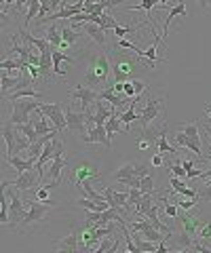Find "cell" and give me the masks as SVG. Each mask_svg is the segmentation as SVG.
I'll list each match as a JSON object with an SVG mask.
<instances>
[{
	"mask_svg": "<svg viewBox=\"0 0 211 253\" xmlns=\"http://www.w3.org/2000/svg\"><path fill=\"white\" fill-rule=\"evenodd\" d=\"M21 97H34V99H41L42 97V93L41 91H36L34 86H26V89H19V91H15V93H9V97L6 99H21Z\"/></svg>",
	"mask_w": 211,
	"mask_h": 253,
	"instance_id": "d6a6232c",
	"label": "cell"
},
{
	"mask_svg": "<svg viewBox=\"0 0 211 253\" xmlns=\"http://www.w3.org/2000/svg\"><path fill=\"white\" fill-rule=\"evenodd\" d=\"M173 17H186V4H184V0H177V2L169 9L167 19H165V26H163V32H161V36H167V34H169V23L173 21Z\"/></svg>",
	"mask_w": 211,
	"mask_h": 253,
	"instance_id": "7402d4cb",
	"label": "cell"
},
{
	"mask_svg": "<svg viewBox=\"0 0 211 253\" xmlns=\"http://www.w3.org/2000/svg\"><path fill=\"white\" fill-rule=\"evenodd\" d=\"M83 232H78L76 224H72V228H70V234L66 236V239H61L55 243V249L57 251H68V253H76V251H83Z\"/></svg>",
	"mask_w": 211,
	"mask_h": 253,
	"instance_id": "7c38bea8",
	"label": "cell"
},
{
	"mask_svg": "<svg viewBox=\"0 0 211 253\" xmlns=\"http://www.w3.org/2000/svg\"><path fill=\"white\" fill-rule=\"evenodd\" d=\"M179 126V129H182L184 133H186V135H188V137H192V139H199L201 141V131H199V123H188V125H186V123H182V125H177Z\"/></svg>",
	"mask_w": 211,
	"mask_h": 253,
	"instance_id": "e575fe53",
	"label": "cell"
},
{
	"mask_svg": "<svg viewBox=\"0 0 211 253\" xmlns=\"http://www.w3.org/2000/svg\"><path fill=\"white\" fill-rule=\"evenodd\" d=\"M112 72H114V81H121V83H127V78L129 76H133V72L137 68H142L139 66V61H137V55H127L125 51H121V46H116L114 53H112Z\"/></svg>",
	"mask_w": 211,
	"mask_h": 253,
	"instance_id": "7a4b0ae2",
	"label": "cell"
},
{
	"mask_svg": "<svg viewBox=\"0 0 211 253\" xmlns=\"http://www.w3.org/2000/svg\"><path fill=\"white\" fill-rule=\"evenodd\" d=\"M34 169H28V171H23V173H17V179L4 181V186H11L15 190H19V192H28V190L36 188L38 184H41V173L34 171Z\"/></svg>",
	"mask_w": 211,
	"mask_h": 253,
	"instance_id": "9c48e42d",
	"label": "cell"
},
{
	"mask_svg": "<svg viewBox=\"0 0 211 253\" xmlns=\"http://www.w3.org/2000/svg\"><path fill=\"white\" fill-rule=\"evenodd\" d=\"M135 30H139V26H135V28H123V26H116V28H114V34H116V38H125L127 34H133Z\"/></svg>",
	"mask_w": 211,
	"mask_h": 253,
	"instance_id": "ab89813d",
	"label": "cell"
},
{
	"mask_svg": "<svg viewBox=\"0 0 211 253\" xmlns=\"http://www.w3.org/2000/svg\"><path fill=\"white\" fill-rule=\"evenodd\" d=\"M125 95L131 99V97H137V93H135V83L133 81H127L125 83Z\"/></svg>",
	"mask_w": 211,
	"mask_h": 253,
	"instance_id": "b9f144b4",
	"label": "cell"
},
{
	"mask_svg": "<svg viewBox=\"0 0 211 253\" xmlns=\"http://www.w3.org/2000/svg\"><path fill=\"white\" fill-rule=\"evenodd\" d=\"M32 123H34V129H36V135H38V137L49 135V133L57 131L55 126H51V125H49V116H44V114L41 112V110H38L36 118H32Z\"/></svg>",
	"mask_w": 211,
	"mask_h": 253,
	"instance_id": "cb8c5ba5",
	"label": "cell"
},
{
	"mask_svg": "<svg viewBox=\"0 0 211 253\" xmlns=\"http://www.w3.org/2000/svg\"><path fill=\"white\" fill-rule=\"evenodd\" d=\"M161 114H165V97H150L146 101L144 110L139 112V123H142V131H148L150 123H154Z\"/></svg>",
	"mask_w": 211,
	"mask_h": 253,
	"instance_id": "5b68a950",
	"label": "cell"
},
{
	"mask_svg": "<svg viewBox=\"0 0 211 253\" xmlns=\"http://www.w3.org/2000/svg\"><path fill=\"white\" fill-rule=\"evenodd\" d=\"M156 150H159L161 154H177V150L173 146H169V141H167V126L165 125H163L159 139H156Z\"/></svg>",
	"mask_w": 211,
	"mask_h": 253,
	"instance_id": "484cf974",
	"label": "cell"
},
{
	"mask_svg": "<svg viewBox=\"0 0 211 253\" xmlns=\"http://www.w3.org/2000/svg\"><path fill=\"white\" fill-rule=\"evenodd\" d=\"M207 116H209V118H211V106H209V110H207Z\"/></svg>",
	"mask_w": 211,
	"mask_h": 253,
	"instance_id": "f907efd6",
	"label": "cell"
},
{
	"mask_svg": "<svg viewBox=\"0 0 211 253\" xmlns=\"http://www.w3.org/2000/svg\"><path fill=\"white\" fill-rule=\"evenodd\" d=\"M106 131H108V137H114V133H119V131H123V133H127V129L123 126V121L119 118V114H114V116H110L106 121Z\"/></svg>",
	"mask_w": 211,
	"mask_h": 253,
	"instance_id": "4dcf8cb0",
	"label": "cell"
},
{
	"mask_svg": "<svg viewBox=\"0 0 211 253\" xmlns=\"http://www.w3.org/2000/svg\"><path fill=\"white\" fill-rule=\"evenodd\" d=\"M177 221L182 224V232H186V234H190V236H199V230H201V221H199V217H194V215H190L188 211L184 213V215H177Z\"/></svg>",
	"mask_w": 211,
	"mask_h": 253,
	"instance_id": "d6986e66",
	"label": "cell"
},
{
	"mask_svg": "<svg viewBox=\"0 0 211 253\" xmlns=\"http://www.w3.org/2000/svg\"><path fill=\"white\" fill-rule=\"evenodd\" d=\"M66 121H68V131H72L74 135L83 137L87 133V114L84 112H74L72 108H68Z\"/></svg>",
	"mask_w": 211,
	"mask_h": 253,
	"instance_id": "4fadbf2b",
	"label": "cell"
},
{
	"mask_svg": "<svg viewBox=\"0 0 211 253\" xmlns=\"http://www.w3.org/2000/svg\"><path fill=\"white\" fill-rule=\"evenodd\" d=\"M156 201H154V194H144L142 196V201H139L137 205H135V213L139 217H146V213L152 209V205H154Z\"/></svg>",
	"mask_w": 211,
	"mask_h": 253,
	"instance_id": "1f68e13d",
	"label": "cell"
},
{
	"mask_svg": "<svg viewBox=\"0 0 211 253\" xmlns=\"http://www.w3.org/2000/svg\"><path fill=\"white\" fill-rule=\"evenodd\" d=\"M83 36H87L84 32H76V30H72V28H61V38H64V42L68 44V46H72L78 38H83Z\"/></svg>",
	"mask_w": 211,
	"mask_h": 253,
	"instance_id": "836d02e7",
	"label": "cell"
},
{
	"mask_svg": "<svg viewBox=\"0 0 211 253\" xmlns=\"http://www.w3.org/2000/svg\"><path fill=\"white\" fill-rule=\"evenodd\" d=\"M159 4H163V6H165V4H169V0H159Z\"/></svg>",
	"mask_w": 211,
	"mask_h": 253,
	"instance_id": "681fc988",
	"label": "cell"
},
{
	"mask_svg": "<svg viewBox=\"0 0 211 253\" xmlns=\"http://www.w3.org/2000/svg\"><path fill=\"white\" fill-rule=\"evenodd\" d=\"M203 175V171H199V169H190L188 171V177H186V179H194V177H201Z\"/></svg>",
	"mask_w": 211,
	"mask_h": 253,
	"instance_id": "bcb514c9",
	"label": "cell"
},
{
	"mask_svg": "<svg viewBox=\"0 0 211 253\" xmlns=\"http://www.w3.org/2000/svg\"><path fill=\"white\" fill-rule=\"evenodd\" d=\"M167 169L171 171V175H175V177H182V179H186L188 177V171H186L184 167H182V163H167Z\"/></svg>",
	"mask_w": 211,
	"mask_h": 253,
	"instance_id": "8d00e7d4",
	"label": "cell"
},
{
	"mask_svg": "<svg viewBox=\"0 0 211 253\" xmlns=\"http://www.w3.org/2000/svg\"><path fill=\"white\" fill-rule=\"evenodd\" d=\"M64 154V144L57 139V137H53L51 141H46V146H44V150H42V154H41V158L36 161V171L41 173V177H42V173H44V165L46 163H51L55 156H61Z\"/></svg>",
	"mask_w": 211,
	"mask_h": 253,
	"instance_id": "30bf717a",
	"label": "cell"
},
{
	"mask_svg": "<svg viewBox=\"0 0 211 253\" xmlns=\"http://www.w3.org/2000/svg\"><path fill=\"white\" fill-rule=\"evenodd\" d=\"M2 190L6 194H9V199H11V209H9V224L11 228H17L23 219H26L28 215V203H23L19 199V190L15 192V190L11 186H4L2 184Z\"/></svg>",
	"mask_w": 211,
	"mask_h": 253,
	"instance_id": "277c9868",
	"label": "cell"
},
{
	"mask_svg": "<svg viewBox=\"0 0 211 253\" xmlns=\"http://www.w3.org/2000/svg\"><path fill=\"white\" fill-rule=\"evenodd\" d=\"M41 112L44 116H49L51 118V123L53 126H55L57 131H66L68 129V121H66V112H64V106L61 104H42L41 101Z\"/></svg>",
	"mask_w": 211,
	"mask_h": 253,
	"instance_id": "8fae6325",
	"label": "cell"
},
{
	"mask_svg": "<svg viewBox=\"0 0 211 253\" xmlns=\"http://www.w3.org/2000/svg\"><path fill=\"white\" fill-rule=\"evenodd\" d=\"M83 32L87 34L93 42H97L101 49L106 46V30L104 28H99V26H95V23H84V28H83Z\"/></svg>",
	"mask_w": 211,
	"mask_h": 253,
	"instance_id": "603a6c76",
	"label": "cell"
},
{
	"mask_svg": "<svg viewBox=\"0 0 211 253\" xmlns=\"http://www.w3.org/2000/svg\"><path fill=\"white\" fill-rule=\"evenodd\" d=\"M41 6H42V0H30L28 13H26V17H23V26H26V28H30V23L34 21V17H38V13H41Z\"/></svg>",
	"mask_w": 211,
	"mask_h": 253,
	"instance_id": "f546056e",
	"label": "cell"
},
{
	"mask_svg": "<svg viewBox=\"0 0 211 253\" xmlns=\"http://www.w3.org/2000/svg\"><path fill=\"white\" fill-rule=\"evenodd\" d=\"M13 2H17V0H4V2H2V4H4V11H6V6L13 4Z\"/></svg>",
	"mask_w": 211,
	"mask_h": 253,
	"instance_id": "c3c4849f",
	"label": "cell"
},
{
	"mask_svg": "<svg viewBox=\"0 0 211 253\" xmlns=\"http://www.w3.org/2000/svg\"><path fill=\"white\" fill-rule=\"evenodd\" d=\"M150 165H152V167H163V165H165V161H163V154H161V152L154 154V156L150 158Z\"/></svg>",
	"mask_w": 211,
	"mask_h": 253,
	"instance_id": "f6af8a7d",
	"label": "cell"
},
{
	"mask_svg": "<svg viewBox=\"0 0 211 253\" xmlns=\"http://www.w3.org/2000/svg\"><path fill=\"white\" fill-rule=\"evenodd\" d=\"M169 186L173 188L175 194H182V196H188V199H199V201H201V192H199V190L186 186V181H184L182 177L171 175V177H169Z\"/></svg>",
	"mask_w": 211,
	"mask_h": 253,
	"instance_id": "e0dca14e",
	"label": "cell"
},
{
	"mask_svg": "<svg viewBox=\"0 0 211 253\" xmlns=\"http://www.w3.org/2000/svg\"><path fill=\"white\" fill-rule=\"evenodd\" d=\"M110 72H112V61L108 57V53L101 51L99 55L91 59V63L87 66V72H84V81L87 84L91 86H104L108 83V78H110Z\"/></svg>",
	"mask_w": 211,
	"mask_h": 253,
	"instance_id": "6da1fadb",
	"label": "cell"
},
{
	"mask_svg": "<svg viewBox=\"0 0 211 253\" xmlns=\"http://www.w3.org/2000/svg\"><path fill=\"white\" fill-rule=\"evenodd\" d=\"M182 163V167L186 169V171H190V169H194V163L192 161H188V158H184V161H179Z\"/></svg>",
	"mask_w": 211,
	"mask_h": 253,
	"instance_id": "7dc6e473",
	"label": "cell"
},
{
	"mask_svg": "<svg viewBox=\"0 0 211 253\" xmlns=\"http://www.w3.org/2000/svg\"><path fill=\"white\" fill-rule=\"evenodd\" d=\"M129 177H135V163H125L123 167L112 175V179L123 181V184H125V181H127Z\"/></svg>",
	"mask_w": 211,
	"mask_h": 253,
	"instance_id": "83f0119b",
	"label": "cell"
},
{
	"mask_svg": "<svg viewBox=\"0 0 211 253\" xmlns=\"http://www.w3.org/2000/svg\"><path fill=\"white\" fill-rule=\"evenodd\" d=\"M135 175H137V177L148 175V165H146V163H135Z\"/></svg>",
	"mask_w": 211,
	"mask_h": 253,
	"instance_id": "ee69618b",
	"label": "cell"
},
{
	"mask_svg": "<svg viewBox=\"0 0 211 253\" xmlns=\"http://www.w3.org/2000/svg\"><path fill=\"white\" fill-rule=\"evenodd\" d=\"M6 163L11 165V167L17 171V173H23V171H28V169H34L36 167V161L34 158H19V156H6Z\"/></svg>",
	"mask_w": 211,
	"mask_h": 253,
	"instance_id": "d4e9b609",
	"label": "cell"
},
{
	"mask_svg": "<svg viewBox=\"0 0 211 253\" xmlns=\"http://www.w3.org/2000/svg\"><path fill=\"white\" fill-rule=\"evenodd\" d=\"M64 61H68V63H76V59H72V57H68L66 53H59L57 49H53V72H55L57 76H66V72L61 70L59 66Z\"/></svg>",
	"mask_w": 211,
	"mask_h": 253,
	"instance_id": "4316f807",
	"label": "cell"
},
{
	"mask_svg": "<svg viewBox=\"0 0 211 253\" xmlns=\"http://www.w3.org/2000/svg\"><path fill=\"white\" fill-rule=\"evenodd\" d=\"M142 196H144V192L139 188H129V209L142 201Z\"/></svg>",
	"mask_w": 211,
	"mask_h": 253,
	"instance_id": "f35d334b",
	"label": "cell"
},
{
	"mask_svg": "<svg viewBox=\"0 0 211 253\" xmlns=\"http://www.w3.org/2000/svg\"><path fill=\"white\" fill-rule=\"evenodd\" d=\"M34 199H38V201H44V203H46V201H49V188H44V186H42V188H38V190H36V196H34Z\"/></svg>",
	"mask_w": 211,
	"mask_h": 253,
	"instance_id": "7bdbcfd3",
	"label": "cell"
},
{
	"mask_svg": "<svg viewBox=\"0 0 211 253\" xmlns=\"http://www.w3.org/2000/svg\"><path fill=\"white\" fill-rule=\"evenodd\" d=\"M99 99H101V101H110V106L116 108V110H119V108L125 104V101H129L127 97H125V95H119V93H116L112 84H110V86H106L104 91H99Z\"/></svg>",
	"mask_w": 211,
	"mask_h": 253,
	"instance_id": "44dd1931",
	"label": "cell"
},
{
	"mask_svg": "<svg viewBox=\"0 0 211 253\" xmlns=\"http://www.w3.org/2000/svg\"><path fill=\"white\" fill-rule=\"evenodd\" d=\"M44 38L53 46H61V42H64V38H61V28H57L55 23H49V28H46V32H44Z\"/></svg>",
	"mask_w": 211,
	"mask_h": 253,
	"instance_id": "f1b7e54d",
	"label": "cell"
},
{
	"mask_svg": "<svg viewBox=\"0 0 211 253\" xmlns=\"http://www.w3.org/2000/svg\"><path fill=\"white\" fill-rule=\"evenodd\" d=\"M173 139H175V144H177V146L192 150V152L197 154V158H201V161H203V158H205V154H203V148H201V141H199V139H192V137H188L184 131L175 133Z\"/></svg>",
	"mask_w": 211,
	"mask_h": 253,
	"instance_id": "ac0fdd59",
	"label": "cell"
},
{
	"mask_svg": "<svg viewBox=\"0 0 211 253\" xmlns=\"http://www.w3.org/2000/svg\"><path fill=\"white\" fill-rule=\"evenodd\" d=\"M11 106H13L11 123L13 125H23V123L32 121L30 114L41 108V101H34V97H21V99H11Z\"/></svg>",
	"mask_w": 211,
	"mask_h": 253,
	"instance_id": "3957f363",
	"label": "cell"
},
{
	"mask_svg": "<svg viewBox=\"0 0 211 253\" xmlns=\"http://www.w3.org/2000/svg\"><path fill=\"white\" fill-rule=\"evenodd\" d=\"M139 190H142L144 194H154V192H156V190H154V175H150V173H148V175H144Z\"/></svg>",
	"mask_w": 211,
	"mask_h": 253,
	"instance_id": "74e56055",
	"label": "cell"
},
{
	"mask_svg": "<svg viewBox=\"0 0 211 253\" xmlns=\"http://www.w3.org/2000/svg\"><path fill=\"white\" fill-rule=\"evenodd\" d=\"M34 81L32 76H26V74H17L15 78H11L9 74H6V70L2 72V76H0V91H2V97L6 99L9 97L11 91H19V89H26V86H32Z\"/></svg>",
	"mask_w": 211,
	"mask_h": 253,
	"instance_id": "52a82bcc",
	"label": "cell"
},
{
	"mask_svg": "<svg viewBox=\"0 0 211 253\" xmlns=\"http://www.w3.org/2000/svg\"><path fill=\"white\" fill-rule=\"evenodd\" d=\"M199 239H203V241H211V221H209V224H203V226H201Z\"/></svg>",
	"mask_w": 211,
	"mask_h": 253,
	"instance_id": "60d3db41",
	"label": "cell"
},
{
	"mask_svg": "<svg viewBox=\"0 0 211 253\" xmlns=\"http://www.w3.org/2000/svg\"><path fill=\"white\" fill-rule=\"evenodd\" d=\"M57 205L55 203H51V201H28V215L26 219L21 221V226H36L38 221H42V217L46 215V213H51V209H55Z\"/></svg>",
	"mask_w": 211,
	"mask_h": 253,
	"instance_id": "8992f818",
	"label": "cell"
},
{
	"mask_svg": "<svg viewBox=\"0 0 211 253\" xmlns=\"http://www.w3.org/2000/svg\"><path fill=\"white\" fill-rule=\"evenodd\" d=\"M104 196H106V201L110 203V207H114V209L123 207V209L129 211V192H116L114 188H106Z\"/></svg>",
	"mask_w": 211,
	"mask_h": 253,
	"instance_id": "2e32d148",
	"label": "cell"
},
{
	"mask_svg": "<svg viewBox=\"0 0 211 253\" xmlns=\"http://www.w3.org/2000/svg\"><path fill=\"white\" fill-rule=\"evenodd\" d=\"M84 144H101L106 148H110V137H108V131H106V125H93L87 129V133L81 137Z\"/></svg>",
	"mask_w": 211,
	"mask_h": 253,
	"instance_id": "5bb4252c",
	"label": "cell"
},
{
	"mask_svg": "<svg viewBox=\"0 0 211 253\" xmlns=\"http://www.w3.org/2000/svg\"><path fill=\"white\" fill-rule=\"evenodd\" d=\"M9 209H11V199L9 194H2V207H0V224H9Z\"/></svg>",
	"mask_w": 211,
	"mask_h": 253,
	"instance_id": "d590c367",
	"label": "cell"
},
{
	"mask_svg": "<svg viewBox=\"0 0 211 253\" xmlns=\"http://www.w3.org/2000/svg\"><path fill=\"white\" fill-rule=\"evenodd\" d=\"M70 97H72V101L78 104L81 112H89V110L95 106V101L99 99V93H95V89H91L89 84H78Z\"/></svg>",
	"mask_w": 211,
	"mask_h": 253,
	"instance_id": "ba28073f",
	"label": "cell"
},
{
	"mask_svg": "<svg viewBox=\"0 0 211 253\" xmlns=\"http://www.w3.org/2000/svg\"><path fill=\"white\" fill-rule=\"evenodd\" d=\"M95 177H99V171H97L95 165H91V163H81L74 169V184H76V188H81L83 181L95 179Z\"/></svg>",
	"mask_w": 211,
	"mask_h": 253,
	"instance_id": "9a60e30c",
	"label": "cell"
},
{
	"mask_svg": "<svg viewBox=\"0 0 211 253\" xmlns=\"http://www.w3.org/2000/svg\"><path fill=\"white\" fill-rule=\"evenodd\" d=\"M2 135L6 141V156H15L17 154V146H15V137H17V126L13 123H6L2 126Z\"/></svg>",
	"mask_w": 211,
	"mask_h": 253,
	"instance_id": "ffe728a7",
	"label": "cell"
}]
</instances>
